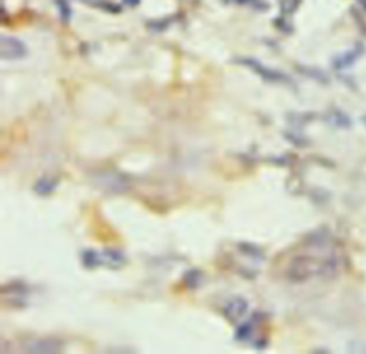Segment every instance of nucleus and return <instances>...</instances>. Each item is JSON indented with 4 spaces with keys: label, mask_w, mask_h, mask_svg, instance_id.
<instances>
[{
    "label": "nucleus",
    "mask_w": 366,
    "mask_h": 354,
    "mask_svg": "<svg viewBox=\"0 0 366 354\" xmlns=\"http://www.w3.org/2000/svg\"><path fill=\"white\" fill-rule=\"evenodd\" d=\"M125 261H126L125 255L120 251H115V250H108L104 254H99L96 251H86L84 254V263L86 267H90V268L100 266V264H106L112 268H116V267L124 266Z\"/></svg>",
    "instance_id": "1"
},
{
    "label": "nucleus",
    "mask_w": 366,
    "mask_h": 354,
    "mask_svg": "<svg viewBox=\"0 0 366 354\" xmlns=\"http://www.w3.org/2000/svg\"><path fill=\"white\" fill-rule=\"evenodd\" d=\"M26 53V45L16 37L3 36L2 41H0V56L5 61H17V59L25 57Z\"/></svg>",
    "instance_id": "2"
},
{
    "label": "nucleus",
    "mask_w": 366,
    "mask_h": 354,
    "mask_svg": "<svg viewBox=\"0 0 366 354\" xmlns=\"http://www.w3.org/2000/svg\"><path fill=\"white\" fill-rule=\"evenodd\" d=\"M239 62L242 65H245V66L253 69L258 75H260L263 80H267V81H271V82H289V77L287 75H283V73H280L278 71L268 69L267 66H263L258 61H255V59H239Z\"/></svg>",
    "instance_id": "3"
},
{
    "label": "nucleus",
    "mask_w": 366,
    "mask_h": 354,
    "mask_svg": "<svg viewBox=\"0 0 366 354\" xmlns=\"http://www.w3.org/2000/svg\"><path fill=\"white\" fill-rule=\"evenodd\" d=\"M247 308H248V303L245 300H243V299H235L227 306L225 316L228 319H231V320L239 319L240 316H243V314H245Z\"/></svg>",
    "instance_id": "4"
},
{
    "label": "nucleus",
    "mask_w": 366,
    "mask_h": 354,
    "mask_svg": "<svg viewBox=\"0 0 366 354\" xmlns=\"http://www.w3.org/2000/svg\"><path fill=\"white\" fill-rule=\"evenodd\" d=\"M28 350L29 353H59L62 350V344L55 340H39L35 342Z\"/></svg>",
    "instance_id": "5"
},
{
    "label": "nucleus",
    "mask_w": 366,
    "mask_h": 354,
    "mask_svg": "<svg viewBox=\"0 0 366 354\" xmlns=\"http://www.w3.org/2000/svg\"><path fill=\"white\" fill-rule=\"evenodd\" d=\"M360 52H362V48L356 46V49L351 50V52H347V53H343L342 56H339V57L335 59L334 66H335L336 69H343V68L351 66V65L356 61Z\"/></svg>",
    "instance_id": "6"
},
{
    "label": "nucleus",
    "mask_w": 366,
    "mask_h": 354,
    "mask_svg": "<svg viewBox=\"0 0 366 354\" xmlns=\"http://www.w3.org/2000/svg\"><path fill=\"white\" fill-rule=\"evenodd\" d=\"M329 121H331V124H334L335 127H339V128H348V127H351V118L347 113H343L342 111H334V112H331Z\"/></svg>",
    "instance_id": "7"
},
{
    "label": "nucleus",
    "mask_w": 366,
    "mask_h": 354,
    "mask_svg": "<svg viewBox=\"0 0 366 354\" xmlns=\"http://www.w3.org/2000/svg\"><path fill=\"white\" fill-rule=\"evenodd\" d=\"M56 187V181L50 180V178H42L39 180V183L36 184V191L39 194H49L55 189Z\"/></svg>",
    "instance_id": "8"
},
{
    "label": "nucleus",
    "mask_w": 366,
    "mask_h": 354,
    "mask_svg": "<svg viewBox=\"0 0 366 354\" xmlns=\"http://www.w3.org/2000/svg\"><path fill=\"white\" fill-rule=\"evenodd\" d=\"M300 5V0H280V9L283 15H292Z\"/></svg>",
    "instance_id": "9"
},
{
    "label": "nucleus",
    "mask_w": 366,
    "mask_h": 354,
    "mask_svg": "<svg viewBox=\"0 0 366 354\" xmlns=\"http://www.w3.org/2000/svg\"><path fill=\"white\" fill-rule=\"evenodd\" d=\"M57 8L60 10V15H62V17L65 19V21H68V19L70 17V8H69V3L66 2V0H57Z\"/></svg>",
    "instance_id": "10"
},
{
    "label": "nucleus",
    "mask_w": 366,
    "mask_h": 354,
    "mask_svg": "<svg viewBox=\"0 0 366 354\" xmlns=\"http://www.w3.org/2000/svg\"><path fill=\"white\" fill-rule=\"evenodd\" d=\"M231 2H235L238 5H251L253 8H259V9H265L267 6L263 5L265 2L263 0H231Z\"/></svg>",
    "instance_id": "11"
},
{
    "label": "nucleus",
    "mask_w": 366,
    "mask_h": 354,
    "mask_svg": "<svg viewBox=\"0 0 366 354\" xmlns=\"http://www.w3.org/2000/svg\"><path fill=\"white\" fill-rule=\"evenodd\" d=\"M358 2H359V5H360L362 8L366 9V0H358Z\"/></svg>",
    "instance_id": "12"
},
{
    "label": "nucleus",
    "mask_w": 366,
    "mask_h": 354,
    "mask_svg": "<svg viewBox=\"0 0 366 354\" xmlns=\"http://www.w3.org/2000/svg\"><path fill=\"white\" fill-rule=\"evenodd\" d=\"M362 121H363V124H365V125H366V115H365V116H363V118H362Z\"/></svg>",
    "instance_id": "13"
}]
</instances>
